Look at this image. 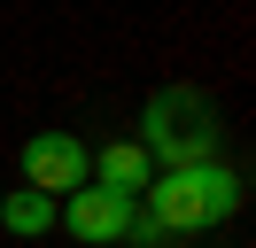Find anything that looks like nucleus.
<instances>
[{"instance_id": "1", "label": "nucleus", "mask_w": 256, "mask_h": 248, "mask_svg": "<svg viewBox=\"0 0 256 248\" xmlns=\"http://www.w3.org/2000/svg\"><path fill=\"white\" fill-rule=\"evenodd\" d=\"M240 210V170L225 163H194V170H156L148 178V210H140V240L163 232H210Z\"/></svg>"}, {"instance_id": "2", "label": "nucleus", "mask_w": 256, "mask_h": 248, "mask_svg": "<svg viewBox=\"0 0 256 248\" xmlns=\"http://www.w3.org/2000/svg\"><path fill=\"white\" fill-rule=\"evenodd\" d=\"M218 132L225 124H218V101H210V93L163 86V93H148L132 148H140L148 163H163V170H194V163H218Z\"/></svg>"}, {"instance_id": "3", "label": "nucleus", "mask_w": 256, "mask_h": 248, "mask_svg": "<svg viewBox=\"0 0 256 248\" xmlns=\"http://www.w3.org/2000/svg\"><path fill=\"white\" fill-rule=\"evenodd\" d=\"M54 225L86 248H109V240H132L140 232V202L109 194V186H78L70 202H54Z\"/></svg>"}, {"instance_id": "4", "label": "nucleus", "mask_w": 256, "mask_h": 248, "mask_svg": "<svg viewBox=\"0 0 256 248\" xmlns=\"http://www.w3.org/2000/svg\"><path fill=\"white\" fill-rule=\"evenodd\" d=\"M24 186L47 202H70L78 186H94V170H86V148L70 132H32L24 140Z\"/></svg>"}, {"instance_id": "5", "label": "nucleus", "mask_w": 256, "mask_h": 248, "mask_svg": "<svg viewBox=\"0 0 256 248\" xmlns=\"http://www.w3.org/2000/svg\"><path fill=\"white\" fill-rule=\"evenodd\" d=\"M86 170H94V186H109V194H124V202H140V186L156 178V170H148V155L132 148V140H109Z\"/></svg>"}, {"instance_id": "6", "label": "nucleus", "mask_w": 256, "mask_h": 248, "mask_svg": "<svg viewBox=\"0 0 256 248\" xmlns=\"http://www.w3.org/2000/svg\"><path fill=\"white\" fill-rule=\"evenodd\" d=\"M0 225L16 240H39V232H54V202L32 194V186H0Z\"/></svg>"}]
</instances>
